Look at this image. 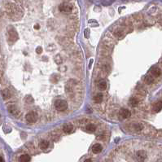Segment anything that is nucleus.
Here are the masks:
<instances>
[{"label":"nucleus","instance_id":"1","mask_svg":"<svg viewBox=\"0 0 162 162\" xmlns=\"http://www.w3.org/2000/svg\"><path fill=\"white\" fill-rule=\"evenodd\" d=\"M55 108H56V110L58 111H65L68 108V104L65 100L63 99H57L55 102Z\"/></svg>","mask_w":162,"mask_h":162},{"label":"nucleus","instance_id":"2","mask_svg":"<svg viewBox=\"0 0 162 162\" xmlns=\"http://www.w3.org/2000/svg\"><path fill=\"white\" fill-rule=\"evenodd\" d=\"M38 119L37 114L34 112H29L25 115V120L29 123H34Z\"/></svg>","mask_w":162,"mask_h":162},{"label":"nucleus","instance_id":"3","mask_svg":"<svg viewBox=\"0 0 162 162\" xmlns=\"http://www.w3.org/2000/svg\"><path fill=\"white\" fill-rule=\"evenodd\" d=\"M135 157H136V159H137V161L143 162L147 158V153H146V152H144V151H143V150L138 151V152H136V153H135Z\"/></svg>","mask_w":162,"mask_h":162},{"label":"nucleus","instance_id":"4","mask_svg":"<svg viewBox=\"0 0 162 162\" xmlns=\"http://www.w3.org/2000/svg\"><path fill=\"white\" fill-rule=\"evenodd\" d=\"M7 109H8V112H9L11 114L13 115V116H15V117L19 116L20 113V110L18 109L17 107H16V105H10L9 107H8Z\"/></svg>","mask_w":162,"mask_h":162},{"label":"nucleus","instance_id":"5","mask_svg":"<svg viewBox=\"0 0 162 162\" xmlns=\"http://www.w3.org/2000/svg\"><path fill=\"white\" fill-rule=\"evenodd\" d=\"M119 116H120L121 119H125L130 116V112L126 108H123V109H121L120 112H119Z\"/></svg>","mask_w":162,"mask_h":162},{"label":"nucleus","instance_id":"6","mask_svg":"<svg viewBox=\"0 0 162 162\" xmlns=\"http://www.w3.org/2000/svg\"><path fill=\"white\" fill-rule=\"evenodd\" d=\"M150 72H151V74H152L153 77L157 78V77L161 76V69H159L158 67H152V69H151V70H150Z\"/></svg>","mask_w":162,"mask_h":162},{"label":"nucleus","instance_id":"7","mask_svg":"<svg viewBox=\"0 0 162 162\" xmlns=\"http://www.w3.org/2000/svg\"><path fill=\"white\" fill-rule=\"evenodd\" d=\"M102 149H103V148H102L101 145L99 143H96L92 147V152L95 153V154H98V153L102 152Z\"/></svg>","mask_w":162,"mask_h":162},{"label":"nucleus","instance_id":"8","mask_svg":"<svg viewBox=\"0 0 162 162\" xmlns=\"http://www.w3.org/2000/svg\"><path fill=\"white\" fill-rule=\"evenodd\" d=\"M162 109V102L158 101L153 105V111L155 112H158Z\"/></svg>","mask_w":162,"mask_h":162},{"label":"nucleus","instance_id":"9","mask_svg":"<svg viewBox=\"0 0 162 162\" xmlns=\"http://www.w3.org/2000/svg\"><path fill=\"white\" fill-rule=\"evenodd\" d=\"M72 130H73V126L71 125V124H65L63 126V130L64 132H65V133H71L72 131Z\"/></svg>","mask_w":162,"mask_h":162},{"label":"nucleus","instance_id":"10","mask_svg":"<svg viewBox=\"0 0 162 162\" xmlns=\"http://www.w3.org/2000/svg\"><path fill=\"white\" fill-rule=\"evenodd\" d=\"M2 95H3V98L4 99H8L11 98V93L10 91L7 90V89H5V90H3L2 91Z\"/></svg>","mask_w":162,"mask_h":162},{"label":"nucleus","instance_id":"11","mask_svg":"<svg viewBox=\"0 0 162 162\" xmlns=\"http://www.w3.org/2000/svg\"><path fill=\"white\" fill-rule=\"evenodd\" d=\"M103 94L101 93H99L97 94V95H95V96L94 97V101L95 102V103H101L102 100H103Z\"/></svg>","mask_w":162,"mask_h":162},{"label":"nucleus","instance_id":"12","mask_svg":"<svg viewBox=\"0 0 162 162\" xmlns=\"http://www.w3.org/2000/svg\"><path fill=\"white\" fill-rule=\"evenodd\" d=\"M30 160H31L30 156L27 154H24V155L20 156V162H29L30 161Z\"/></svg>","mask_w":162,"mask_h":162},{"label":"nucleus","instance_id":"13","mask_svg":"<svg viewBox=\"0 0 162 162\" xmlns=\"http://www.w3.org/2000/svg\"><path fill=\"white\" fill-rule=\"evenodd\" d=\"M48 146H49V143L46 141V140H42L39 144V147L42 150H45V149L48 148Z\"/></svg>","mask_w":162,"mask_h":162},{"label":"nucleus","instance_id":"14","mask_svg":"<svg viewBox=\"0 0 162 162\" xmlns=\"http://www.w3.org/2000/svg\"><path fill=\"white\" fill-rule=\"evenodd\" d=\"M129 104H130L132 107H136L138 104V100L136 98H131L129 101Z\"/></svg>","mask_w":162,"mask_h":162},{"label":"nucleus","instance_id":"15","mask_svg":"<svg viewBox=\"0 0 162 162\" xmlns=\"http://www.w3.org/2000/svg\"><path fill=\"white\" fill-rule=\"evenodd\" d=\"M106 87H107V83H106L105 81H101L99 83V88L101 91H104L106 89Z\"/></svg>","mask_w":162,"mask_h":162},{"label":"nucleus","instance_id":"16","mask_svg":"<svg viewBox=\"0 0 162 162\" xmlns=\"http://www.w3.org/2000/svg\"><path fill=\"white\" fill-rule=\"evenodd\" d=\"M95 130H96V127H95V125L89 124L86 125V130H88L90 132H94V131H95Z\"/></svg>","mask_w":162,"mask_h":162},{"label":"nucleus","instance_id":"17","mask_svg":"<svg viewBox=\"0 0 162 162\" xmlns=\"http://www.w3.org/2000/svg\"><path fill=\"white\" fill-rule=\"evenodd\" d=\"M144 80H145V82H146L147 84H151V83L153 82V80H154V79H153V78L152 76H149L148 75V76L145 77V79Z\"/></svg>","mask_w":162,"mask_h":162},{"label":"nucleus","instance_id":"18","mask_svg":"<svg viewBox=\"0 0 162 162\" xmlns=\"http://www.w3.org/2000/svg\"><path fill=\"white\" fill-rule=\"evenodd\" d=\"M25 101H26L27 103H29V104H31V103H33V98H32V96H30V95H27V96L25 97Z\"/></svg>","mask_w":162,"mask_h":162},{"label":"nucleus","instance_id":"19","mask_svg":"<svg viewBox=\"0 0 162 162\" xmlns=\"http://www.w3.org/2000/svg\"><path fill=\"white\" fill-rule=\"evenodd\" d=\"M36 52H37L38 54H41V53L42 52V48L41 47V46H38V47L36 48Z\"/></svg>","mask_w":162,"mask_h":162},{"label":"nucleus","instance_id":"20","mask_svg":"<svg viewBox=\"0 0 162 162\" xmlns=\"http://www.w3.org/2000/svg\"><path fill=\"white\" fill-rule=\"evenodd\" d=\"M33 28H34L35 29H37V30H38V29H40V25H38V24H36V25H34V26H33Z\"/></svg>","mask_w":162,"mask_h":162},{"label":"nucleus","instance_id":"21","mask_svg":"<svg viewBox=\"0 0 162 162\" xmlns=\"http://www.w3.org/2000/svg\"><path fill=\"white\" fill-rule=\"evenodd\" d=\"M84 162H92V161H91V159H87V160H86Z\"/></svg>","mask_w":162,"mask_h":162},{"label":"nucleus","instance_id":"22","mask_svg":"<svg viewBox=\"0 0 162 162\" xmlns=\"http://www.w3.org/2000/svg\"><path fill=\"white\" fill-rule=\"evenodd\" d=\"M0 162H3V158L2 156L0 157Z\"/></svg>","mask_w":162,"mask_h":162}]
</instances>
